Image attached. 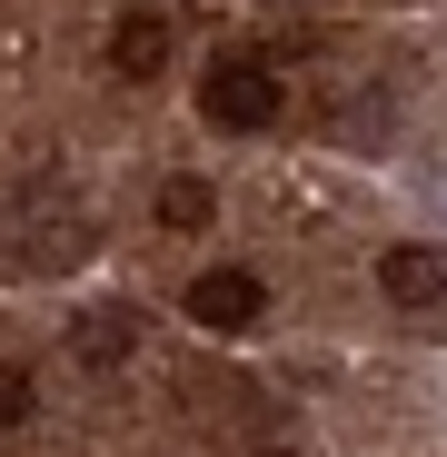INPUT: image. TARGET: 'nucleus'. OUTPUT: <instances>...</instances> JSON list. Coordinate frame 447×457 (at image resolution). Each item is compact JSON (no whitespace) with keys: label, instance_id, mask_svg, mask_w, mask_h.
<instances>
[{"label":"nucleus","instance_id":"nucleus-4","mask_svg":"<svg viewBox=\"0 0 447 457\" xmlns=\"http://www.w3.org/2000/svg\"><path fill=\"white\" fill-rule=\"evenodd\" d=\"M110 60L129 70V80H149V70L170 60V21H160V11H120V21H110Z\"/></svg>","mask_w":447,"mask_h":457},{"label":"nucleus","instance_id":"nucleus-5","mask_svg":"<svg viewBox=\"0 0 447 457\" xmlns=\"http://www.w3.org/2000/svg\"><path fill=\"white\" fill-rule=\"evenodd\" d=\"M160 219H170V228H209V219H219V189H209V179H170V189H160Z\"/></svg>","mask_w":447,"mask_h":457},{"label":"nucleus","instance_id":"nucleus-2","mask_svg":"<svg viewBox=\"0 0 447 457\" xmlns=\"http://www.w3.org/2000/svg\"><path fill=\"white\" fill-rule=\"evenodd\" d=\"M259 309H269V288H259L249 269H209V278L189 288V319H199V328H219V338H229V328H249Z\"/></svg>","mask_w":447,"mask_h":457},{"label":"nucleus","instance_id":"nucleus-7","mask_svg":"<svg viewBox=\"0 0 447 457\" xmlns=\"http://www.w3.org/2000/svg\"><path fill=\"white\" fill-rule=\"evenodd\" d=\"M30 398H40V388H30V368H0V428H21Z\"/></svg>","mask_w":447,"mask_h":457},{"label":"nucleus","instance_id":"nucleus-3","mask_svg":"<svg viewBox=\"0 0 447 457\" xmlns=\"http://www.w3.org/2000/svg\"><path fill=\"white\" fill-rule=\"evenodd\" d=\"M378 288L398 298V309H437V298H447V259L437 249H388L378 259Z\"/></svg>","mask_w":447,"mask_h":457},{"label":"nucleus","instance_id":"nucleus-6","mask_svg":"<svg viewBox=\"0 0 447 457\" xmlns=\"http://www.w3.org/2000/svg\"><path fill=\"white\" fill-rule=\"evenodd\" d=\"M80 358H100V368L129 358V319H120V309H90V319H80Z\"/></svg>","mask_w":447,"mask_h":457},{"label":"nucleus","instance_id":"nucleus-1","mask_svg":"<svg viewBox=\"0 0 447 457\" xmlns=\"http://www.w3.org/2000/svg\"><path fill=\"white\" fill-rule=\"evenodd\" d=\"M199 110H209V129H269L278 120V80L259 60H219L199 80Z\"/></svg>","mask_w":447,"mask_h":457},{"label":"nucleus","instance_id":"nucleus-8","mask_svg":"<svg viewBox=\"0 0 447 457\" xmlns=\"http://www.w3.org/2000/svg\"><path fill=\"white\" fill-rule=\"evenodd\" d=\"M259 457H298V447H259Z\"/></svg>","mask_w":447,"mask_h":457}]
</instances>
